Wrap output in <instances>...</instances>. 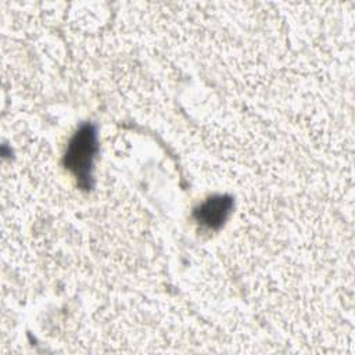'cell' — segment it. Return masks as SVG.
Returning <instances> with one entry per match:
<instances>
[{"mask_svg":"<svg viewBox=\"0 0 355 355\" xmlns=\"http://www.w3.org/2000/svg\"><path fill=\"white\" fill-rule=\"evenodd\" d=\"M97 151L96 132L92 125H83L71 139L65 153V166L85 189L92 186V168Z\"/></svg>","mask_w":355,"mask_h":355,"instance_id":"6da1fadb","label":"cell"},{"mask_svg":"<svg viewBox=\"0 0 355 355\" xmlns=\"http://www.w3.org/2000/svg\"><path fill=\"white\" fill-rule=\"evenodd\" d=\"M232 208V200L225 196L208 198L196 209V219L209 229H218L227 218Z\"/></svg>","mask_w":355,"mask_h":355,"instance_id":"7a4b0ae2","label":"cell"}]
</instances>
